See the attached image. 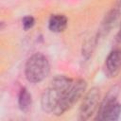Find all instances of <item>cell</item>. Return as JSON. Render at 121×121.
Instances as JSON below:
<instances>
[{"label":"cell","mask_w":121,"mask_h":121,"mask_svg":"<svg viewBox=\"0 0 121 121\" xmlns=\"http://www.w3.org/2000/svg\"><path fill=\"white\" fill-rule=\"evenodd\" d=\"M73 79L65 76L55 77L48 88H46L41 97L42 109L48 113L54 114L64 92L72 84Z\"/></svg>","instance_id":"6da1fadb"},{"label":"cell","mask_w":121,"mask_h":121,"mask_svg":"<svg viewBox=\"0 0 121 121\" xmlns=\"http://www.w3.org/2000/svg\"><path fill=\"white\" fill-rule=\"evenodd\" d=\"M50 65L48 59L42 53H35L30 56L25 65L26 78L31 83L43 81L49 74Z\"/></svg>","instance_id":"7a4b0ae2"},{"label":"cell","mask_w":121,"mask_h":121,"mask_svg":"<svg viewBox=\"0 0 121 121\" xmlns=\"http://www.w3.org/2000/svg\"><path fill=\"white\" fill-rule=\"evenodd\" d=\"M87 89V83L84 79H76L73 80L72 84L69 88L64 92L62 97L54 112L55 115H61L66 111L71 109L75 103L78 101V99L83 95Z\"/></svg>","instance_id":"3957f363"},{"label":"cell","mask_w":121,"mask_h":121,"mask_svg":"<svg viewBox=\"0 0 121 121\" xmlns=\"http://www.w3.org/2000/svg\"><path fill=\"white\" fill-rule=\"evenodd\" d=\"M99 98H100V91L96 87L92 88L86 93L79 106V111H78L79 120H87L91 118L93 114H95V111L99 107Z\"/></svg>","instance_id":"277c9868"},{"label":"cell","mask_w":121,"mask_h":121,"mask_svg":"<svg viewBox=\"0 0 121 121\" xmlns=\"http://www.w3.org/2000/svg\"><path fill=\"white\" fill-rule=\"evenodd\" d=\"M121 115V104L118 103L113 97L105 99L98 107V112L95 119L114 121Z\"/></svg>","instance_id":"5b68a950"},{"label":"cell","mask_w":121,"mask_h":121,"mask_svg":"<svg viewBox=\"0 0 121 121\" xmlns=\"http://www.w3.org/2000/svg\"><path fill=\"white\" fill-rule=\"evenodd\" d=\"M106 72L109 76L114 77L121 69V48L113 49L105 61Z\"/></svg>","instance_id":"8992f818"},{"label":"cell","mask_w":121,"mask_h":121,"mask_svg":"<svg viewBox=\"0 0 121 121\" xmlns=\"http://www.w3.org/2000/svg\"><path fill=\"white\" fill-rule=\"evenodd\" d=\"M67 18L62 14H54L50 17L48 22V28L52 32H62L67 26Z\"/></svg>","instance_id":"52a82bcc"},{"label":"cell","mask_w":121,"mask_h":121,"mask_svg":"<svg viewBox=\"0 0 121 121\" xmlns=\"http://www.w3.org/2000/svg\"><path fill=\"white\" fill-rule=\"evenodd\" d=\"M18 104H19V108L22 112H26L29 111L31 104H32V98H31V95L28 93L27 89L23 87L20 90L19 95H18Z\"/></svg>","instance_id":"ba28073f"},{"label":"cell","mask_w":121,"mask_h":121,"mask_svg":"<svg viewBox=\"0 0 121 121\" xmlns=\"http://www.w3.org/2000/svg\"><path fill=\"white\" fill-rule=\"evenodd\" d=\"M35 24V19L32 16H26L23 19V27L25 30L31 28Z\"/></svg>","instance_id":"9c48e42d"},{"label":"cell","mask_w":121,"mask_h":121,"mask_svg":"<svg viewBox=\"0 0 121 121\" xmlns=\"http://www.w3.org/2000/svg\"><path fill=\"white\" fill-rule=\"evenodd\" d=\"M116 40H117V42L121 43V26H120V29H119L117 35H116Z\"/></svg>","instance_id":"30bf717a"}]
</instances>
